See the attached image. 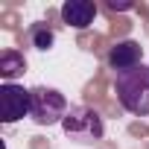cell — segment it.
Instances as JSON below:
<instances>
[{
    "instance_id": "6",
    "label": "cell",
    "mask_w": 149,
    "mask_h": 149,
    "mask_svg": "<svg viewBox=\"0 0 149 149\" xmlns=\"http://www.w3.org/2000/svg\"><path fill=\"white\" fill-rule=\"evenodd\" d=\"M97 18V6L91 0H64L61 3V21L73 29H88Z\"/></svg>"
},
{
    "instance_id": "8",
    "label": "cell",
    "mask_w": 149,
    "mask_h": 149,
    "mask_svg": "<svg viewBox=\"0 0 149 149\" xmlns=\"http://www.w3.org/2000/svg\"><path fill=\"white\" fill-rule=\"evenodd\" d=\"M53 41H56V32H53L47 24H41V21H38V24H32V26H29V47H35V50H41V53H44V50H50V47H53Z\"/></svg>"
},
{
    "instance_id": "1",
    "label": "cell",
    "mask_w": 149,
    "mask_h": 149,
    "mask_svg": "<svg viewBox=\"0 0 149 149\" xmlns=\"http://www.w3.org/2000/svg\"><path fill=\"white\" fill-rule=\"evenodd\" d=\"M114 94L129 114L149 117V64H137L134 70L120 73L114 79Z\"/></svg>"
},
{
    "instance_id": "2",
    "label": "cell",
    "mask_w": 149,
    "mask_h": 149,
    "mask_svg": "<svg viewBox=\"0 0 149 149\" xmlns=\"http://www.w3.org/2000/svg\"><path fill=\"white\" fill-rule=\"evenodd\" d=\"M61 132L79 146H94L105 137V120L91 105H70L67 117L61 120Z\"/></svg>"
},
{
    "instance_id": "3",
    "label": "cell",
    "mask_w": 149,
    "mask_h": 149,
    "mask_svg": "<svg viewBox=\"0 0 149 149\" xmlns=\"http://www.w3.org/2000/svg\"><path fill=\"white\" fill-rule=\"evenodd\" d=\"M70 105L64 100L61 91L56 88H47V85H38L32 88V108H29V117L38 123V126H56L67 117Z\"/></svg>"
},
{
    "instance_id": "7",
    "label": "cell",
    "mask_w": 149,
    "mask_h": 149,
    "mask_svg": "<svg viewBox=\"0 0 149 149\" xmlns=\"http://www.w3.org/2000/svg\"><path fill=\"white\" fill-rule=\"evenodd\" d=\"M24 70H26L24 53H18V50H3L0 53V76H3V82H15Z\"/></svg>"
},
{
    "instance_id": "4",
    "label": "cell",
    "mask_w": 149,
    "mask_h": 149,
    "mask_svg": "<svg viewBox=\"0 0 149 149\" xmlns=\"http://www.w3.org/2000/svg\"><path fill=\"white\" fill-rule=\"evenodd\" d=\"M29 108H32V88H24L18 82L0 85V120L6 126L29 117Z\"/></svg>"
},
{
    "instance_id": "5",
    "label": "cell",
    "mask_w": 149,
    "mask_h": 149,
    "mask_svg": "<svg viewBox=\"0 0 149 149\" xmlns=\"http://www.w3.org/2000/svg\"><path fill=\"white\" fill-rule=\"evenodd\" d=\"M105 61H108V67L117 73H126V70H134L137 64H143V47L134 41V38H126V41H117L111 50H108V56H105Z\"/></svg>"
}]
</instances>
